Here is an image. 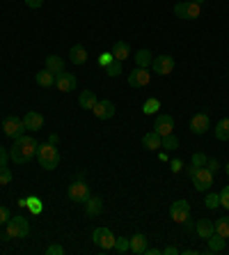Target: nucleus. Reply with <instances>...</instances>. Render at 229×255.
Instances as JSON below:
<instances>
[{"label":"nucleus","mask_w":229,"mask_h":255,"mask_svg":"<svg viewBox=\"0 0 229 255\" xmlns=\"http://www.w3.org/2000/svg\"><path fill=\"white\" fill-rule=\"evenodd\" d=\"M35 81H37V85H41V88H53L55 85V74L53 71H48V69H41L35 76Z\"/></svg>","instance_id":"25"},{"label":"nucleus","mask_w":229,"mask_h":255,"mask_svg":"<svg viewBox=\"0 0 229 255\" xmlns=\"http://www.w3.org/2000/svg\"><path fill=\"white\" fill-rule=\"evenodd\" d=\"M204 205L209 209H218V207H220V193H209V196H206V200H204Z\"/></svg>","instance_id":"35"},{"label":"nucleus","mask_w":229,"mask_h":255,"mask_svg":"<svg viewBox=\"0 0 229 255\" xmlns=\"http://www.w3.org/2000/svg\"><path fill=\"white\" fill-rule=\"evenodd\" d=\"M69 60L74 62V65H85V62H87V51H85V46H80V44L71 46Z\"/></svg>","instance_id":"21"},{"label":"nucleus","mask_w":229,"mask_h":255,"mask_svg":"<svg viewBox=\"0 0 229 255\" xmlns=\"http://www.w3.org/2000/svg\"><path fill=\"white\" fill-rule=\"evenodd\" d=\"M149 81H152V71H149L147 67H135L129 74L131 88H145V85H149Z\"/></svg>","instance_id":"9"},{"label":"nucleus","mask_w":229,"mask_h":255,"mask_svg":"<svg viewBox=\"0 0 229 255\" xmlns=\"http://www.w3.org/2000/svg\"><path fill=\"white\" fill-rule=\"evenodd\" d=\"M28 200V207H30V212L32 214H41L44 212V205H41V200L37 196H30V198H25Z\"/></svg>","instance_id":"33"},{"label":"nucleus","mask_w":229,"mask_h":255,"mask_svg":"<svg viewBox=\"0 0 229 255\" xmlns=\"http://www.w3.org/2000/svg\"><path fill=\"white\" fill-rule=\"evenodd\" d=\"M163 149H167V152H172V149H179V138L174 136V133H167V136H163V145H160Z\"/></svg>","instance_id":"31"},{"label":"nucleus","mask_w":229,"mask_h":255,"mask_svg":"<svg viewBox=\"0 0 229 255\" xmlns=\"http://www.w3.org/2000/svg\"><path fill=\"white\" fill-rule=\"evenodd\" d=\"M12 182V170L7 166H0V184H9Z\"/></svg>","instance_id":"37"},{"label":"nucleus","mask_w":229,"mask_h":255,"mask_svg":"<svg viewBox=\"0 0 229 255\" xmlns=\"http://www.w3.org/2000/svg\"><path fill=\"white\" fill-rule=\"evenodd\" d=\"M92 239H94V244L101 251H110V249H115V239L117 237H115L108 228H96V230L92 232Z\"/></svg>","instance_id":"7"},{"label":"nucleus","mask_w":229,"mask_h":255,"mask_svg":"<svg viewBox=\"0 0 229 255\" xmlns=\"http://www.w3.org/2000/svg\"><path fill=\"white\" fill-rule=\"evenodd\" d=\"M193 2H197V5H204L206 0H193Z\"/></svg>","instance_id":"48"},{"label":"nucleus","mask_w":229,"mask_h":255,"mask_svg":"<svg viewBox=\"0 0 229 255\" xmlns=\"http://www.w3.org/2000/svg\"><path fill=\"white\" fill-rule=\"evenodd\" d=\"M9 219H12V216H9V209H7V207H0V226H5Z\"/></svg>","instance_id":"42"},{"label":"nucleus","mask_w":229,"mask_h":255,"mask_svg":"<svg viewBox=\"0 0 229 255\" xmlns=\"http://www.w3.org/2000/svg\"><path fill=\"white\" fill-rule=\"evenodd\" d=\"M213 226H216V232L220 235V237L229 239V216H223V219L213 221Z\"/></svg>","instance_id":"28"},{"label":"nucleus","mask_w":229,"mask_h":255,"mask_svg":"<svg viewBox=\"0 0 229 255\" xmlns=\"http://www.w3.org/2000/svg\"><path fill=\"white\" fill-rule=\"evenodd\" d=\"M37 156H39V166L44 170H55L60 166V152L53 142H46V145H39L37 147Z\"/></svg>","instance_id":"2"},{"label":"nucleus","mask_w":229,"mask_h":255,"mask_svg":"<svg viewBox=\"0 0 229 255\" xmlns=\"http://www.w3.org/2000/svg\"><path fill=\"white\" fill-rule=\"evenodd\" d=\"M195 230H197V235H200L202 239H209L213 232H216V226H213V221H209V219H200L197 226H195Z\"/></svg>","instance_id":"19"},{"label":"nucleus","mask_w":229,"mask_h":255,"mask_svg":"<svg viewBox=\"0 0 229 255\" xmlns=\"http://www.w3.org/2000/svg\"><path fill=\"white\" fill-rule=\"evenodd\" d=\"M170 216H172V221H176V223H183L186 219H190V202L188 200H176V202H172Z\"/></svg>","instance_id":"11"},{"label":"nucleus","mask_w":229,"mask_h":255,"mask_svg":"<svg viewBox=\"0 0 229 255\" xmlns=\"http://www.w3.org/2000/svg\"><path fill=\"white\" fill-rule=\"evenodd\" d=\"M172 129H174V118L172 115H156V122H153V131L156 133H160V136H167V133H172Z\"/></svg>","instance_id":"14"},{"label":"nucleus","mask_w":229,"mask_h":255,"mask_svg":"<svg viewBox=\"0 0 229 255\" xmlns=\"http://www.w3.org/2000/svg\"><path fill=\"white\" fill-rule=\"evenodd\" d=\"M135 62H138V67H152V51L140 48V51L135 53Z\"/></svg>","instance_id":"29"},{"label":"nucleus","mask_w":229,"mask_h":255,"mask_svg":"<svg viewBox=\"0 0 229 255\" xmlns=\"http://www.w3.org/2000/svg\"><path fill=\"white\" fill-rule=\"evenodd\" d=\"M209 127H211V120H209V115L206 113H197V115H193V120H190V131L197 133V136L206 133Z\"/></svg>","instance_id":"15"},{"label":"nucleus","mask_w":229,"mask_h":255,"mask_svg":"<svg viewBox=\"0 0 229 255\" xmlns=\"http://www.w3.org/2000/svg\"><path fill=\"white\" fill-rule=\"evenodd\" d=\"M206 244H209V251H211V253H223V251L227 249V239L220 237L218 232H213L211 237L206 239Z\"/></svg>","instance_id":"17"},{"label":"nucleus","mask_w":229,"mask_h":255,"mask_svg":"<svg viewBox=\"0 0 229 255\" xmlns=\"http://www.w3.org/2000/svg\"><path fill=\"white\" fill-rule=\"evenodd\" d=\"M220 205H223L225 209H229V186H225V189L220 191Z\"/></svg>","instance_id":"39"},{"label":"nucleus","mask_w":229,"mask_h":255,"mask_svg":"<svg viewBox=\"0 0 229 255\" xmlns=\"http://www.w3.org/2000/svg\"><path fill=\"white\" fill-rule=\"evenodd\" d=\"M206 168H209V170H211V172H216L218 168H220V163H218L216 159H209V161H206Z\"/></svg>","instance_id":"45"},{"label":"nucleus","mask_w":229,"mask_h":255,"mask_svg":"<svg viewBox=\"0 0 229 255\" xmlns=\"http://www.w3.org/2000/svg\"><path fill=\"white\" fill-rule=\"evenodd\" d=\"M129 242H131V253L142 255V253H145V249H147V242H149V239L145 237L142 232H138V235H133Z\"/></svg>","instance_id":"20"},{"label":"nucleus","mask_w":229,"mask_h":255,"mask_svg":"<svg viewBox=\"0 0 229 255\" xmlns=\"http://www.w3.org/2000/svg\"><path fill=\"white\" fill-rule=\"evenodd\" d=\"M46 69L53 71L55 76H58L60 71H65V60L60 58V55H46Z\"/></svg>","instance_id":"26"},{"label":"nucleus","mask_w":229,"mask_h":255,"mask_svg":"<svg viewBox=\"0 0 229 255\" xmlns=\"http://www.w3.org/2000/svg\"><path fill=\"white\" fill-rule=\"evenodd\" d=\"M174 14L179 18H186V21H195L202 14V5H197L193 0H183V2H176L174 5Z\"/></svg>","instance_id":"4"},{"label":"nucleus","mask_w":229,"mask_h":255,"mask_svg":"<svg viewBox=\"0 0 229 255\" xmlns=\"http://www.w3.org/2000/svg\"><path fill=\"white\" fill-rule=\"evenodd\" d=\"M103 71H106V74H108L110 78H117L119 74H122V62H119V60H112L110 65L103 67Z\"/></svg>","instance_id":"32"},{"label":"nucleus","mask_w":229,"mask_h":255,"mask_svg":"<svg viewBox=\"0 0 229 255\" xmlns=\"http://www.w3.org/2000/svg\"><path fill=\"white\" fill-rule=\"evenodd\" d=\"M160 253H163V251H158V249H149V246L145 249V255H160Z\"/></svg>","instance_id":"47"},{"label":"nucleus","mask_w":229,"mask_h":255,"mask_svg":"<svg viewBox=\"0 0 229 255\" xmlns=\"http://www.w3.org/2000/svg\"><path fill=\"white\" fill-rule=\"evenodd\" d=\"M23 125H25V129H30V131H39L41 127H44V115L37 113V111H30V113L23 115Z\"/></svg>","instance_id":"16"},{"label":"nucleus","mask_w":229,"mask_h":255,"mask_svg":"<svg viewBox=\"0 0 229 255\" xmlns=\"http://www.w3.org/2000/svg\"><path fill=\"white\" fill-rule=\"evenodd\" d=\"M65 253V249H62V244H51L46 249V255H62Z\"/></svg>","instance_id":"38"},{"label":"nucleus","mask_w":229,"mask_h":255,"mask_svg":"<svg viewBox=\"0 0 229 255\" xmlns=\"http://www.w3.org/2000/svg\"><path fill=\"white\" fill-rule=\"evenodd\" d=\"M96 115V120H110L115 118V104L110 99H99L96 101V106L92 108Z\"/></svg>","instance_id":"13"},{"label":"nucleus","mask_w":229,"mask_h":255,"mask_svg":"<svg viewBox=\"0 0 229 255\" xmlns=\"http://www.w3.org/2000/svg\"><path fill=\"white\" fill-rule=\"evenodd\" d=\"M7 239H25L30 235V221L25 216H14L5 223Z\"/></svg>","instance_id":"3"},{"label":"nucleus","mask_w":229,"mask_h":255,"mask_svg":"<svg viewBox=\"0 0 229 255\" xmlns=\"http://www.w3.org/2000/svg\"><path fill=\"white\" fill-rule=\"evenodd\" d=\"M9 159H12V156H9V152L0 145V166H7V161H9Z\"/></svg>","instance_id":"41"},{"label":"nucleus","mask_w":229,"mask_h":255,"mask_svg":"<svg viewBox=\"0 0 229 255\" xmlns=\"http://www.w3.org/2000/svg\"><path fill=\"white\" fill-rule=\"evenodd\" d=\"M170 168H172V172H181L183 161H181V159H172V161H170Z\"/></svg>","instance_id":"43"},{"label":"nucleus","mask_w":229,"mask_h":255,"mask_svg":"<svg viewBox=\"0 0 229 255\" xmlns=\"http://www.w3.org/2000/svg\"><path fill=\"white\" fill-rule=\"evenodd\" d=\"M25 5H28L30 9H39V7L44 5V0H25Z\"/></svg>","instance_id":"44"},{"label":"nucleus","mask_w":229,"mask_h":255,"mask_svg":"<svg viewBox=\"0 0 229 255\" xmlns=\"http://www.w3.org/2000/svg\"><path fill=\"white\" fill-rule=\"evenodd\" d=\"M152 69L153 74H160V76H167L174 71V58L172 55H158V58L152 60Z\"/></svg>","instance_id":"10"},{"label":"nucleus","mask_w":229,"mask_h":255,"mask_svg":"<svg viewBox=\"0 0 229 255\" xmlns=\"http://www.w3.org/2000/svg\"><path fill=\"white\" fill-rule=\"evenodd\" d=\"M158 108H160V101L156 99V97H152V99L145 101V106H142V113H145V115H156V113H158Z\"/></svg>","instance_id":"30"},{"label":"nucleus","mask_w":229,"mask_h":255,"mask_svg":"<svg viewBox=\"0 0 229 255\" xmlns=\"http://www.w3.org/2000/svg\"><path fill=\"white\" fill-rule=\"evenodd\" d=\"M216 138L218 140H229V118H223L216 127Z\"/></svg>","instance_id":"27"},{"label":"nucleus","mask_w":229,"mask_h":255,"mask_svg":"<svg viewBox=\"0 0 229 255\" xmlns=\"http://www.w3.org/2000/svg\"><path fill=\"white\" fill-rule=\"evenodd\" d=\"M115 251H117V253H126V251H131L129 237H117L115 239Z\"/></svg>","instance_id":"34"},{"label":"nucleus","mask_w":229,"mask_h":255,"mask_svg":"<svg viewBox=\"0 0 229 255\" xmlns=\"http://www.w3.org/2000/svg\"><path fill=\"white\" fill-rule=\"evenodd\" d=\"M89 198V186L82 182V179H76L74 184H69V200L71 202H80L85 205V200Z\"/></svg>","instance_id":"8"},{"label":"nucleus","mask_w":229,"mask_h":255,"mask_svg":"<svg viewBox=\"0 0 229 255\" xmlns=\"http://www.w3.org/2000/svg\"><path fill=\"white\" fill-rule=\"evenodd\" d=\"M190 166H195V168H204V166H206V154H202V152H195L193 159H190Z\"/></svg>","instance_id":"36"},{"label":"nucleus","mask_w":229,"mask_h":255,"mask_svg":"<svg viewBox=\"0 0 229 255\" xmlns=\"http://www.w3.org/2000/svg\"><path fill=\"white\" fill-rule=\"evenodd\" d=\"M96 95L92 92V90H85V92H80V97H78V104H80V108H85V111H92V108L96 106Z\"/></svg>","instance_id":"23"},{"label":"nucleus","mask_w":229,"mask_h":255,"mask_svg":"<svg viewBox=\"0 0 229 255\" xmlns=\"http://www.w3.org/2000/svg\"><path fill=\"white\" fill-rule=\"evenodd\" d=\"M225 172H227V175H229V163H225Z\"/></svg>","instance_id":"49"},{"label":"nucleus","mask_w":229,"mask_h":255,"mask_svg":"<svg viewBox=\"0 0 229 255\" xmlns=\"http://www.w3.org/2000/svg\"><path fill=\"white\" fill-rule=\"evenodd\" d=\"M163 253L165 255H176L179 253V249H176V246H167V249H163Z\"/></svg>","instance_id":"46"},{"label":"nucleus","mask_w":229,"mask_h":255,"mask_svg":"<svg viewBox=\"0 0 229 255\" xmlns=\"http://www.w3.org/2000/svg\"><path fill=\"white\" fill-rule=\"evenodd\" d=\"M37 147H39V142L35 140L32 136H18L16 140H14L12 149H9V156H12L14 163H28L32 156L37 154Z\"/></svg>","instance_id":"1"},{"label":"nucleus","mask_w":229,"mask_h":255,"mask_svg":"<svg viewBox=\"0 0 229 255\" xmlns=\"http://www.w3.org/2000/svg\"><path fill=\"white\" fill-rule=\"evenodd\" d=\"M110 53H112V58H115V60L124 62V60H126V58L131 55V46H129L126 42H115V46H112Z\"/></svg>","instance_id":"22"},{"label":"nucleus","mask_w":229,"mask_h":255,"mask_svg":"<svg viewBox=\"0 0 229 255\" xmlns=\"http://www.w3.org/2000/svg\"><path fill=\"white\" fill-rule=\"evenodd\" d=\"M190 179H193V184L197 191H206L213 186V172L209 170V168H197V170L190 175Z\"/></svg>","instance_id":"6"},{"label":"nucleus","mask_w":229,"mask_h":255,"mask_svg":"<svg viewBox=\"0 0 229 255\" xmlns=\"http://www.w3.org/2000/svg\"><path fill=\"white\" fill-rule=\"evenodd\" d=\"M78 85L76 76L74 74H67V71H60L58 76H55V88L60 90V92H74Z\"/></svg>","instance_id":"12"},{"label":"nucleus","mask_w":229,"mask_h":255,"mask_svg":"<svg viewBox=\"0 0 229 255\" xmlns=\"http://www.w3.org/2000/svg\"><path fill=\"white\" fill-rule=\"evenodd\" d=\"M112 60H115V58H112V53H110V51H108V53H101V58H99V65H101V67H106V65H110Z\"/></svg>","instance_id":"40"},{"label":"nucleus","mask_w":229,"mask_h":255,"mask_svg":"<svg viewBox=\"0 0 229 255\" xmlns=\"http://www.w3.org/2000/svg\"><path fill=\"white\" fill-rule=\"evenodd\" d=\"M142 145L147 149H158L160 145H163V136L156 133V131H149V133H145V138H142Z\"/></svg>","instance_id":"24"},{"label":"nucleus","mask_w":229,"mask_h":255,"mask_svg":"<svg viewBox=\"0 0 229 255\" xmlns=\"http://www.w3.org/2000/svg\"><path fill=\"white\" fill-rule=\"evenodd\" d=\"M101 212H103V200L89 196L87 200H85V214H87V216H99Z\"/></svg>","instance_id":"18"},{"label":"nucleus","mask_w":229,"mask_h":255,"mask_svg":"<svg viewBox=\"0 0 229 255\" xmlns=\"http://www.w3.org/2000/svg\"><path fill=\"white\" fill-rule=\"evenodd\" d=\"M23 129H25L23 120L16 118V115H7V118L2 120V131H5V136L14 138V140H16L18 136H23Z\"/></svg>","instance_id":"5"}]
</instances>
